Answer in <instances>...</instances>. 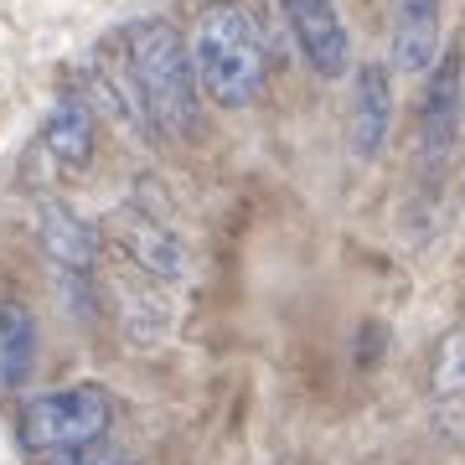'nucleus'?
<instances>
[{"label": "nucleus", "instance_id": "obj_9", "mask_svg": "<svg viewBox=\"0 0 465 465\" xmlns=\"http://www.w3.org/2000/svg\"><path fill=\"white\" fill-rule=\"evenodd\" d=\"M36 238H42V249H47V259L57 269L88 274V269L99 264V232L57 197H47L36 207Z\"/></svg>", "mask_w": 465, "mask_h": 465}, {"label": "nucleus", "instance_id": "obj_13", "mask_svg": "<svg viewBox=\"0 0 465 465\" xmlns=\"http://www.w3.org/2000/svg\"><path fill=\"white\" fill-rule=\"evenodd\" d=\"M119 321H124V331L134 341H161L171 326V311H166V300L155 295V284L124 280L119 284Z\"/></svg>", "mask_w": 465, "mask_h": 465}, {"label": "nucleus", "instance_id": "obj_1", "mask_svg": "<svg viewBox=\"0 0 465 465\" xmlns=\"http://www.w3.org/2000/svg\"><path fill=\"white\" fill-rule=\"evenodd\" d=\"M192 73H197L202 94L223 104V109H243V104L264 94V78H269L264 36H259V21L238 0H213V5L197 11Z\"/></svg>", "mask_w": 465, "mask_h": 465}, {"label": "nucleus", "instance_id": "obj_4", "mask_svg": "<svg viewBox=\"0 0 465 465\" xmlns=\"http://www.w3.org/2000/svg\"><path fill=\"white\" fill-rule=\"evenodd\" d=\"M460 119H465V47L450 42L430 67L424 104H419V166L440 171L460 145Z\"/></svg>", "mask_w": 465, "mask_h": 465}, {"label": "nucleus", "instance_id": "obj_15", "mask_svg": "<svg viewBox=\"0 0 465 465\" xmlns=\"http://www.w3.org/2000/svg\"><path fill=\"white\" fill-rule=\"evenodd\" d=\"M47 465H134V460H130V450L104 434V440H88V445L67 450V455H52Z\"/></svg>", "mask_w": 465, "mask_h": 465}, {"label": "nucleus", "instance_id": "obj_12", "mask_svg": "<svg viewBox=\"0 0 465 465\" xmlns=\"http://www.w3.org/2000/svg\"><path fill=\"white\" fill-rule=\"evenodd\" d=\"M36 362V321L21 300H0V378L16 388Z\"/></svg>", "mask_w": 465, "mask_h": 465}, {"label": "nucleus", "instance_id": "obj_7", "mask_svg": "<svg viewBox=\"0 0 465 465\" xmlns=\"http://www.w3.org/2000/svg\"><path fill=\"white\" fill-rule=\"evenodd\" d=\"M393 124V73L388 63H362L351 73V155L372 161Z\"/></svg>", "mask_w": 465, "mask_h": 465}, {"label": "nucleus", "instance_id": "obj_14", "mask_svg": "<svg viewBox=\"0 0 465 465\" xmlns=\"http://www.w3.org/2000/svg\"><path fill=\"white\" fill-rule=\"evenodd\" d=\"M434 393L440 399H465V321L450 326V336L434 351Z\"/></svg>", "mask_w": 465, "mask_h": 465}, {"label": "nucleus", "instance_id": "obj_11", "mask_svg": "<svg viewBox=\"0 0 465 465\" xmlns=\"http://www.w3.org/2000/svg\"><path fill=\"white\" fill-rule=\"evenodd\" d=\"M88 78H94L99 99L109 104V114H114L124 130L140 134V140H161V130L150 124V109H145V99H140V88H134V78H130V67H124V57H119V47L99 52Z\"/></svg>", "mask_w": 465, "mask_h": 465}, {"label": "nucleus", "instance_id": "obj_3", "mask_svg": "<svg viewBox=\"0 0 465 465\" xmlns=\"http://www.w3.org/2000/svg\"><path fill=\"white\" fill-rule=\"evenodd\" d=\"M109 419H114V399L99 382H73V388H52V393H36L21 403L16 434L26 455L52 460V455H67L88 440H104Z\"/></svg>", "mask_w": 465, "mask_h": 465}, {"label": "nucleus", "instance_id": "obj_8", "mask_svg": "<svg viewBox=\"0 0 465 465\" xmlns=\"http://www.w3.org/2000/svg\"><path fill=\"white\" fill-rule=\"evenodd\" d=\"M440 57V0H393V73L430 78Z\"/></svg>", "mask_w": 465, "mask_h": 465}, {"label": "nucleus", "instance_id": "obj_2", "mask_svg": "<svg viewBox=\"0 0 465 465\" xmlns=\"http://www.w3.org/2000/svg\"><path fill=\"white\" fill-rule=\"evenodd\" d=\"M119 57L130 67L134 88L150 109V124L161 134H192L197 130V104H202V88H197V73H192V57H186V42L182 32L161 16H145L124 26L119 36Z\"/></svg>", "mask_w": 465, "mask_h": 465}, {"label": "nucleus", "instance_id": "obj_10", "mask_svg": "<svg viewBox=\"0 0 465 465\" xmlns=\"http://www.w3.org/2000/svg\"><path fill=\"white\" fill-rule=\"evenodd\" d=\"M42 145H47V155L63 171H84L94 161L99 124H94V109H88L84 94H63L47 109V119H42Z\"/></svg>", "mask_w": 465, "mask_h": 465}, {"label": "nucleus", "instance_id": "obj_5", "mask_svg": "<svg viewBox=\"0 0 465 465\" xmlns=\"http://www.w3.org/2000/svg\"><path fill=\"white\" fill-rule=\"evenodd\" d=\"M104 232L114 238L119 253H124L140 274H150V280H182V274H186L182 238H176V232H171L155 213H145V207H134V202L114 207L109 223H104Z\"/></svg>", "mask_w": 465, "mask_h": 465}, {"label": "nucleus", "instance_id": "obj_6", "mask_svg": "<svg viewBox=\"0 0 465 465\" xmlns=\"http://www.w3.org/2000/svg\"><path fill=\"white\" fill-rule=\"evenodd\" d=\"M284 21H290L305 63L321 78H341L351 67V32L336 11V0H284Z\"/></svg>", "mask_w": 465, "mask_h": 465}]
</instances>
